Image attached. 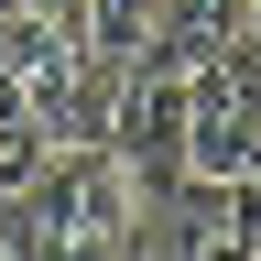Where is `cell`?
Instances as JSON below:
<instances>
[{"label":"cell","mask_w":261,"mask_h":261,"mask_svg":"<svg viewBox=\"0 0 261 261\" xmlns=\"http://www.w3.org/2000/svg\"><path fill=\"white\" fill-rule=\"evenodd\" d=\"M120 76H130V65L87 55L76 22H44V33H11V44H0V87H11V109L44 130V142H98Z\"/></svg>","instance_id":"obj_2"},{"label":"cell","mask_w":261,"mask_h":261,"mask_svg":"<svg viewBox=\"0 0 261 261\" xmlns=\"http://www.w3.org/2000/svg\"><path fill=\"white\" fill-rule=\"evenodd\" d=\"M44 152H55V142L11 109V87H0V196H11V185H33V163H44Z\"/></svg>","instance_id":"obj_6"},{"label":"cell","mask_w":261,"mask_h":261,"mask_svg":"<svg viewBox=\"0 0 261 261\" xmlns=\"http://www.w3.org/2000/svg\"><path fill=\"white\" fill-rule=\"evenodd\" d=\"M250 33H261V0H163V11H152V55L207 65L228 44H250Z\"/></svg>","instance_id":"obj_5"},{"label":"cell","mask_w":261,"mask_h":261,"mask_svg":"<svg viewBox=\"0 0 261 261\" xmlns=\"http://www.w3.org/2000/svg\"><path fill=\"white\" fill-rule=\"evenodd\" d=\"M185 174L196 185H250L261 174V33L185 65Z\"/></svg>","instance_id":"obj_3"},{"label":"cell","mask_w":261,"mask_h":261,"mask_svg":"<svg viewBox=\"0 0 261 261\" xmlns=\"http://www.w3.org/2000/svg\"><path fill=\"white\" fill-rule=\"evenodd\" d=\"M250 261H261V250H250Z\"/></svg>","instance_id":"obj_7"},{"label":"cell","mask_w":261,"mask_h":261,"mask_svg":"<svg viewBox=\"0 0 261 261\" xmlns=\"http://www.w3.org/2000/svg\"><path fill=\"white\" fill-rule=\"evenodd\" d=\"M0 250L11 261H152V196L130 185L109 142H55L33 185L0 196Z\"/></svg>","instance_id":"obj_1"},{"label":"cell","mask_w":261,"mask_h":261,"mask_svg":"<svg viewBox=\"0 0 261 261\" xmlns=\"http://www.w3.org/2000/svg\"><path fill=\"white\" fill-rule=\"evenodd\" d=\"M98 142L130 163V185H142V196H174V185H185V65H174V55H142V65L120 76Z\"/></svg>","instance_id":"obj_4"}]
</instances>
